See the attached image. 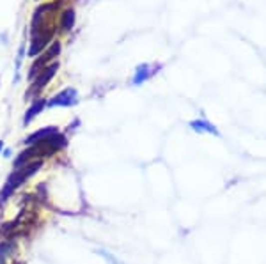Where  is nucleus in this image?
I'll return each instance as SVG.
<instances>
[{"label":"nucleus","mask_w":266,"mask_h":264,"mask_svg":"<svg viewBox=\"0 0 266 264\" xmlns=\"http://www.w3.org/2000/svg\"><path fill=\"white\" fill-rule=\"evenodd\" d=\"M41 167H43V160H32V161H28L27 165H23V167L14 168L11 176L7 177V181H5L2 192H0V206L7 202L9 197L20 188L25 181L30 179L32 176H36Z\"/></svg>","instance_id":"f257e3e1"},{"label":"nucleus","mask_w":266,"mask_h":264,"mask_svg":"<svg viewBox=\"0 0 266 264\" xmlns=\"http://www.w3.org/2000/svg\"><path fill=\"white\" fill-rule=\"evenodd\" d=\"M60 52H62V43H60L59 39H55L43 53H41V55L32 59V64L27 71V80L28 82L34 80V78H36V76L39 75L48 64H52L53 60H57V57L60 55Z\"/></svg>","instance_id":"f03ea898"},{"label":"nucleus","mask_w":266,"mask_h":264,"mask_svg":"<svg viewBox=\"0 0 266 264\" xmlns=\"http://www.w3.org/2000/svg\"><path fill=\"white\" fill-rule=\"evenodd\" d=\"M60 64L59 60H53L52 64H48L46 68L43 69V71L39 73V75L34 78V80L30 82V85H28L27 92H25V100H36V98L41 96V92L44 91V89L48 87V84L55 78L57 71H59Z\"/></svg>","instance_id":"7ed1b4c3"},{"label":"nucleus","mask_w":266,"mask_h":264,"mask_svg":"<svg viewBox=\"0 0 266 264\" xmlns=\"http://www.w3.org/2000/svg\"><path fill=\"white\" fill-rule=\"evenodd\" d=\"M55 34H57V27L46 28V30H41V32H36V34H30V43H28V50H27L28 59H34V57L41 55V53L55 41Z\"/></svg>","instance_id":"20e7f679"},{"label":"nucleus","mask_w":266,"mask_h":264,"mask_svg":"<svg viewBox=\"0 0 266 264\" xmlns=\"http://www.w3.org/2000/svg\"><path fill=\"white\" fill-rule=\"evenodd\" d=\"M78 103V92L73 87H66L60 92L53 94L46 103V108H53V107H75Z\"/></svg>","instance_id":"39448f33"},{"label":"nucleus","mask_w":266,"mask_h":264,"mask_svg":"<svg viewBox=\"0 0 266 264\" xmlns=\"http://www.w3.org/2000/svg\"><path fill=\"white\" fill-rule=\"evenodd\" d=\"M76 23V12L73 7H66V9H60L59 12V18H57V30L59 32H69Z\"/></svg>","instance_id":"423d86ee"},{"label":"nucleus","mask_w":266,"mask_h":264,"mask_svg":"<svg viewBox=\"0 0 266 264\" xmlns=\"http://www.w3.org/2000/svg\"><path fill=\"white\" fill-rule=\"evenodd\" d=\"M46 103H48L46 98H41V96L36 98V100H32L30 107L27 108V112H25V116H23V126L25 128H27L28 124L36 119L39 114H43V110L46 108Z\"/></svg>","instance_id":"0eeeda50"},{"label":"nucleus","mask_w":266,"mask_h":264,"mask_svg":"<svg viewBox=\"0 0 266 264\" xmlns=\"http://www.w3.org/2000/svg\"><path fill=\"white\" fill-rule=\"evenodd\" d=\"M59 132V128L57 126H46V128H41L37 130V132H34L32 135H28L27 138L23 140L25 145H34V144H39V142H43L44 138H48L50 135H53V133Z\"/></svg>","instance_id":"6e6552de"},{"label":"nucleus","mask_w":266,"mask_h":264,"mask_svg":"<svg viewBox=\"0 0 266 264\" xmlns=\"http://www.w3.org/2000/svg\"><path fill=\"white\" fill-rule=\"evenodd\" d=\"M155 68H151L149 64H139L135 69V73H133V85H142L144 82H147L149 78H151L155 73L158 71H153Z\"/></svg>","instance_id":"1a4fd4ad"},{"label":"nucleus","mask_w":266,"mask_h":264,"mask_svg":"<svg viewBox=\"0 0 266 264\" xmlns=\"http://www.w3.org/2000/svg\"><path fill=\"white\" fill-rule=\"evenodd\" d=\"M190 128L197 133H213V135H219V130L215 128L213 124L208 123L206 119H195L190 121Z\"/></svg>","instance_id":"9d476101"},{"label":"nucleus","mask_w":266,"mask_h":264,"mask_svg":"<svg viewBox=\"0 0 266 264\" xmlns=\"http://www.w3.org/2000/svg\"><path fill=\"white\" fill-rule=\"evenodd\" d=\"M2 154H4L5 158H11V151H9V149H4V151H2Z\"/></svg>","instance_id":"9b49d317"},{"label":"nucleus","mask_w":266,"mask_h":264,"mask_svg":"<svg viewBox=\"0 0 266 264\" xmlns=\"http://www.w3.org/2000/svg\"><path fill=\"white\" fill-rule=\"evenodd\" d=\"M2 151H4V142L0 140V156H2Z\"/></svg>","instance_id":"f8f14e48"},{"label":"nucleus","mask_w":266,"mask_h":264,"mask_svg":"<svg viewBox=\"0 0 266 264\" xmlns=\"http://www.w3.org/2000/svg\"><path fill=\"white\" fill-rule=\"evenodd\" d=\"M36 2H46V0H36Z\"/></svg>","instance_id":"ddd939ff"}]
</instances>
